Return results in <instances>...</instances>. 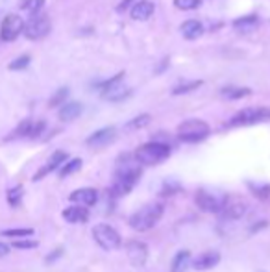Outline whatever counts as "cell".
Here are the masks:
<instances>
[{
    "mask_svg": "<svg viewBox=\"0 0 270 272\" xmlns=\"http://www.w3.org/2000/svg\"><path fill=\"white\" fill-rule=\"evenodd\" d=\"M139 178H141V163L135 159V156H122V159L118 161L117 172H115V180L110 187V194L113 198L128 194L139 181Z\"/></svg>",
    "mask_w": 270,
    "mask_h": 272,
    "instance_id": "obj_1",
    "label": "cell"
},
{
    "mask_svg": "<svg viewBox=\"0 0 270 272\" xmlns=\"http://www.w3.org/2000/svg\"><path fill=\"white\" fill-rule=\"evenodd\" d=\"M165 213V204L163 202H150L146 206H142L139 211H135L130 217V226L135 231H148L152 230L156 224L160 222V218Z\"/></svg>",
    "mask_w": 270,
    "mask_h": 272,
    "instance_id": "obj_2",
    "label": "cell"
},
{
    "mask_svg": "<svg viewBox=\"0 0 270 272\" xmlns=\"http://www.w3.org/2000/svg\"><path fill=\"white\" fill-rule=\"evenodd\" d=\"M168 156H170V146L165 143H158V141L146 143L135 150V159L144 167L163 163Z\"/></svg>",
    "mask_w": 270,
    "mask_h": 272,
    "instance_id": "obj_3",
    "label": "cell"
},
{
    "mask_svg": "<svg viewBox=\"0 0 270 272\" xmlns=\"http://www.w3.org/2000/svg\"><path fill=\"white\" fill-rule=\"evenodd\" d=\"M209 135L208 122L200 121V119H189L184 121L178 126V139L184 143H198L204 141Z\"/></svg>",
    "mask_w": 270,
    "mask_h": 272,
    "instance_id": "obj_4",
    "label": "cell"
},
{
    "mask_svg": "<svg viewBox=\"0 0 270 272\" xmlns=\"http://www.w3.org/2000/svg\"><path fill=\"white\" fill-rule=\"evenodd\" d=\"M270 121V109L268 108H244L240 109L237 115L232 117V121L228 122V126H250V124H258V122Z\"/></svg>",
    "mask_w": 270,
    "mask_h": 272,
    "instance_id": "obj_5",
    "label": "cell"
},
{
    "mask_svg": "<svg viewBox=\"0 0 270 272\" xmlns=\"http://www.w3.org/2000/svg\"><path fill=\"white\" fill-rule=\"evenodd\" d=\"M124 73H118L117 76H113L111 80L100 84V89H102V98L104 100H110V102H120L124 98H128L132 95V91L122 84Z\"/></svg>",
    "mask_w": 270,
    "mask_h": 272,
    "instance_id": "obj_6",
    "label": "cell"
},
{
    "mask_svg": "<svg viewBox=\"0 0 270 272\" xmlns=\"http://www.w3.org/2000/svg\"><path fill=\"white\" fill-rule=\"evenodd\" d=\"M92 237L98 242V246H102L104 250H115L120 246V235L110 224H96L92 228Z\"/></svg>",
    "mask_w": 270,
    "mask_h": 272,
    "instance_id": "obj_7",
    "label": "cell"
},
{
    "mask_svg": "<svg viewBox=\"0 0 270 272\" xmlns=\"http://www.w3.org/2000/svg\"><path fill=\"white\" fill-rule=\"evenodd\" d=\"M228 196L220 193H213V191H208V189H202L196 193V204L202 211L208 213H220V209L226 204Z\"/></svg>",
    "mask_w": 270,
    "mask_h": 272,
    "instance_id": "obj_8",
    "label": "cell"
},
{
    "mask_svg": "<svg viewBox=\"0 0 270 272\" xmlns=\"http://www.w3.org/2000/svg\"><path fill=\"white\" fill-rule=\"evenodd\" d=\"M48 32H50V19L46 15H39V13H34V17L28 23H24V28H22V34L28 39H32V41L43 39L44 36H48Z\"/></svg>",
    "mask_w": 270,
    "mask_h": 272,
    "instance_id": "obj_9",
    "label": "cell"
},
{
    "mask_svg": "<svg viewBox=\"0 0 270 272\" xmlns=\"http://www.w3.org/2000/svg\"><path fill=\"white\" fill-rule=\"evenodd\" d=\"M24 28V21L15 15V13H10L6 17L2 19V25H0V39L6 43H12L15 41L18 36H20V32Z\"/></svg>",
    "mask_w": 270,
    "mask_h": 272,
    "instance_id": "obj_10",
    "label": "cell"
},
{
    "mask_svg": "<svg viewBox=\"0 0 270 272\" xmlns=\"http://www.w3.org/2000/svg\"><path fill=\"white\" fill-rule=\"evenodd\" d=\"M117 137V130L113 126L102 128V130H96V132L87 137V146L89 148H104V146L111 145Z\"/></svg>",
    "mask_w": 270,
    "mask_h": 272,
    "instance_id": "obj_11",
    "label": "cell"
},
{
    "mask_svg": "<svg viewBox=\"0 0 270 272\" xmlns=\"http://www.w3.org/2000/svg\"><path fill=\"white\" fill-rule=\"evenodd\" d=\"M126 254H128V259L132 261L134 266H142L146 263L148 257V248L144 242L139 241H130L128 246H126Z\"/></svg>",
    "mask_w": 270,
    "mask_h": 272,
    "instance_id": "obj_12",
    "label": "cell"
},
{
    "mask_svg": "<svg viewBox=\"0 0 270 272\" xmlns=\"http://www.w3.org/2000/svg\"><path fill=\"white\" fill-rule=\"evenodd\" d=\"M70 202L74 204H80V206H86V207H91L94 206L96 202H98V193L91 187H84V189H78V191H74L70 193Z\"/></svg>",
    "mask_w": 270,
    "mask_h": 272,
    "instance_id": "obj_13",
    "label": "cell"
},
{
    "mask_svg": "<svg viewBox=\"0 0 270 272\" xmlns=\"http://www.w3.org/2000/svg\"><path fill=\"white\" fill-rule=\"evenodd\" d=\"M67 152H63V150H56L52 156H50V159L46 161V165L44 167H41L39 169V172H37L36 176H34V180H41V178H44V176L48 174V172H52V170H56L60 165H63L65 161H67Z\"/></svg>",
    "mask_w": 270,
    "mask_h": 272,
    "instance_id": "obj_14",
    "label": "cell"
},
{
    "mask_svg": "<svg viewBox=\"0 0 270 272\" xmlns=\"http://www.w3.org/2000/svg\"><path fill=\"white\" fill-rule=\"evenodd\" d=\"M246 211V206L244 202H240V200H234V202H228L224 204V207L220 209V218L222 220H237V218H240L242 215H244Z\"/></svg>",
    "mask_w": 270,
    "mask_h": 272,
    "instance_id": "obj_15",
    "label": "cell"
},
{
    "mask_svg": "<svg viewBox=\"0 0 270 272\" xmlns=\"http://www.w3.org/2000/svg\"><path fill=\"white\" fill-rule=\"evenodd\" d=\"M218 261H220V254L215 252V250H209V252H204V254L198 255L190 265L194 266L196 270H209V268L218 265Z\"/></svg>",
    "mask_w": 270,
    "mask_h": 272,
    "instance_id": "obj_16",
    "label": "cell"
},
{
    "mask_svg": "<svg viewBox=\"0 0 270 272\" xmlns=\"http://www.w3.org/2000/svg\"><path fill=\"white\" fill-rule=\"evenodd\" d=\"M63 218L70 224H80L87 222L89 220V211H87L86 206H80V204H74V206L63 209Z\"/></svg>",
    "mask_w": 270,
    "mask_h": 272,
    "instance_id": "obj_17",
    "label": "cell"
},
{
    "mask_svg": "<svg viewBox=\"0 0 270 272\" xmlns=\"http://www.w3.org/2000/svg\"><path fill=\"white\" fill-rule=\"evenodd\" d=\"M154 15V2L150 0H139L132 8V19L134 21H148Z\"/></svg>",
    "mask_w": 270,
    "mask_h": 272,
    "instance_id": "obj_18",
    "label": "cell"
},
{
    "mask_svg": "<svg viewBox=\"0 0 270 272\" xmlns=\"http://www.w3.org/2000/svg\"><path fill=\"white\" fill-rule=\"evenodd\" d=\"M82 111H84V106L80 102H68V104H63L62 109H60V121L63 122H70L74 119H78L82 115Z\"/></svg>",
    "mask_w": 270,
    "mask_h": 272,
    "instance_id": "obj_19",
    "label": "cell"
},
{
    "mask_svg": "<svg viewBox=\"0 0 270 272\" xmlns=\"http://www.w3.org/2000/svg\"><path fill=\"white\" fill-rule=\"evenodd\" d=\"M180 30H182V34H184L185 39L192 41V39H198V37L204 34V26H202V23H198V21H194V19H190V21H185L184 25L180 26Z\"/></svg>",
    "mask_w": 270,
    "mask_h": 272,
    "instance_id": "obj_20",
    "label": "cell"
},
{
    "mask_svg": "<svg viewBox=\"0 0 270 272\" xmlns=\"http://www.w3.org/2000/svg\"><path fill=\"white\" fill-rule=\"evenodd\" d=\"M189 265H190V254L187 250H180L178 254L174 255V259H172L170 270L172 272H185L189 268Z\"/></svg>",
    "mask_w": 270,
    "mask_h": 272,
    "instance_id": "obj_21",
    "label": "cell"
},
{
    "mask_svg": "<svg viewBox=\"0 0 270 272\" xmlns=\"http://www.w3.org/2000/svg\"><path fill=\"white\" fill-rule=\"evenodd\" d=\"M259 21L256 15H246V17H240L237 19V21H234V28L239 32H244V34H248V32H254L256 28H258Z\"/></svg>",
    "mask_w": 270,
    "mask_h": 272,
    "instance_id": "obj_22",
    "label": "cell"
},
{
    "mask_svg": "<svg viewBox=\"0 0 270 272\" xmlns=\"http://www.w3.org/2000/svg\"><path fill=\"white\" fill-rule=\"evenodd\" d=\"M32 124H34V121H30V119H26V121H22L20 124H18L15 130H13L10 135H8V139H18V137H28L32 132Z\"/></svg>",
    "mask_w": 270,
    "mask_h": 272,
    "instance_id": "obj_23",
    "label": "cell"
},
{
    "mask_svg": "<svg viewBox=\"0 0 270 272\" xmlns=\"http://www.w3.org/2000/svg\"><path fill=\"white\" fill-rule=\"evenodd\" d=\"M252 91L248 87H230V89H222V97L230 98V100H237V98L248 97Z\"/></svg>",
    "mask_w": 270,
    "mask_h": 272,
    "instance_id": "obj_24",
    "label": "cell"
},
{
    "mask_svg": "<svg viewBox=\"0 0 270 272\" xmlns=\"http://www.w3.org/2000/svg\"><path fill=\"white\" fill-rule=\"evenodd\" d=\"M250 191H252L259 200H268L270 198V185L268 183H248Z\"/></svg>",
    "mask_w": 270,
    "mask_h": 272,
    "instance_id": "obj_25",
    "label": "cell"
},
{
    "mask_svg": "<svg viewBox=\"0 0 270 272\" xmlns=\"http://www.w3.org/2000/svg\"><path fill=\"white\" fill-rule=\"evenodd\" d=\"M150 121H152V117L148 115V113H142V115L132 119V121L126 124V130H141V128L148 126V124H150Z\"/></svg>",
    "mask_w": 270,
    "mask_h": 272,
    "instance_id": "obj_26",
    "label": "cell"
},
{
    "mask_svg": "<svg viewBox=\"0 0 270 272\" xmlns=\"http://www.w3.org/2000/svg\"><path fill=\"white\" fill-rule=\"evenodd\" d=\"M68 97V89L67 87H62V89H58L54 93V97L48 100V106L50 108H58V106H63L65 104V100H67Z\"/></svg>",
    "mask_w": 270,
    "mask_h": 272,
    "instance_id": "obj_27",
    "label": "cell"
},
{
    "mask_svg": "<svg viewBox=\"0 0 270 272\" xmlns=\"http://www.w3.org/2000/svg\"><path fill=\"white\" fill-rule=\"evenodd\" d=\"M82 167V159H70V161H67V163L62 167V172H60V176L62 178H65V176H70L72 172H76V170Z\"/></svg>",
    "mask_w": 270,
    "mask_h": 272,
    "instance_id": "obj_28",
    "label": "cell"
},
{
    "mask_svg": "<svg viewBox=\"0 0 270 272\" xmlns=\"http://www.w3.org/2000/svg\"><path fill=\"white\" fill-rule=\"evenodd\" d=\"M200 85H202L200 80H198V82H187V84H182V85H178V87H174L172 95H185V93H190V91L198 89Z\"/></svg>",
    "mask_w": 270,
    "mask_h": 272,
    "instance_id": "obj_29",
    "label": "cell"
},
{
    "mask_svg": "<svg viewBox=\"0 0 270 272\" xmlns=\"http://www.w3.org/2000/svg\"><path fill=\"white\" fill-rule=\"evenodd\" d=\"M44 6V0H24L22 2V10L28 13H39Z\"/></svg>",
    "mask_w": 270,
    "mask_h": 272,
    "instance_id": "obj_30",
    "label": "cell"
},
{
    "mask_svg": "<svg viewBox=\"0 0 270 272\" xmlns=\"http://www.w3.org/2000/svg\"><path fill=\"white\" fill-rule=\"evenodd\" d=\"M202 4V0H174V6L184 12H190V10H196Z\"/></svg>",
    "mask_w": 270,
    "mask_h": 272,
    "instance_id": "obj_31",
    "label": "cell"
},
{
    "mask_svg": "<svg viewBox=\"0 0 270 272\" xmlns=\"http://www.w3.org/2000/svg\"><path fill=\"white\" fill-rule=\"evenodd\" d=\"M22 194H24V189L20 187V185H17V187H13L10 193H8V202L12 204V206H17L18 202L22 200Z\"/></svg>",
    "mask_w": 270,
    "mask_h": 272,
    "instance_id": "obj_32",
    "label": "cell"
},
{
    "mask_svg": "<svg viewBox=\"0 0 270 272\" xmlns=\"http://www.w3.org/2000/svg\"><path fill=\"white\" fill-rule=\"evenodd\" d=\"M28 65H30V56H20V58H17L15 61H12V63L8 65V69H10V71H22V69H26Z\"/></svg>",
    "mask_w": 270,
    "mask_h": 272,
    "instance_id": "obj_33",
    "label": "cell"
},
{
    "mask_svg": "<svg viewBox=\"0 0 270 272\" xmlns=\"http://www.w3.org/2000/svg\"><path fill=\"white\" fill-rule=\"evenodd\" d=\"M34 233L32 228H18V230H4L2 235L4 237H28Z\"/></svg>",
    "mask_w": 270,
    "mask_h": 272,
    "instance_id": "obj_34",
    "label": "cell"
},
{
    "mask_svg": "<svg viewBox=\"0 0 270 272\" xmlns=\"http://www.w3.org/2000/svg\"><path fill=\"white\" fill-rule=\"evenodd\" d=\"M44 126H46V124H44V121L34 122V124H32V132H30V135H28V137H32V139L39 137V135H41V133L44 132Z\"/></svg>",
    "mask_w": 270,
    "mask_h": 272,
    "instance_id": "obj_35",
    "label": "cell"
},
{
    "mask_svg": "<svg viewBox=\"0 0 270 272\" xmlns=\"http://www.w3.org/2000/svg\"><path fill=\"white\" fill-rule=\"evenodd\" d=\"M15 248H20V250H26V248H36L37 242L36 241H15L13 242Z\"/></svg>",
    "mask_w": 270,
    "mask_h": 272,
    "instance_id": "obj_36",
    "label": "cell"
},
{
    "mask_svg": "<svg viewBox=\"0 0 270 272\" xmlns=\"http://www.w3.org/2000/svg\"><path fill=\"white\" fill-rule=\"evenodd\" d=\"M178 191H180V185H178V183H174V185H172V183H170V185L166 183L165 189L161 191V194H165V196H166V194H168V196H170L172 193H178Z\"/></svg>",
    "mask_w": 270,
    "mask_h": 272,
    "instance_id": "obj_37",
    "label": "cell"
},
{
    "mask_svg": "<svg viewBox=\"0 0 270 272\" xmlns=\"http://www.w3.org/2000/svg\"><path fill=\"white\" fill-rule=\"evenodd\" d=\"M10 254V246L4 244V242H0V257H4V255Z\"/></svg>",
    "mask_w": 270,
    "mask_h": 272,
    "instance_id": "obj_38",
    "label": "cell"
},
{
    "mask_svg": "<svg viewBox=\"0 0 270 272\" xmlns=\"http://www.w3.org/2000/svg\"><path fill=\"white\" fill-rule=\"evenodd\" d=\"M130 2H132V0H122V2H120V4H118V12H124V10H126V8L130 6Z\"/></svg>",
    "mask_w": 270,
    "mask_h": 272,
    "instance_id": "obj_39",
    "label": "cell"
}]
</instances>
